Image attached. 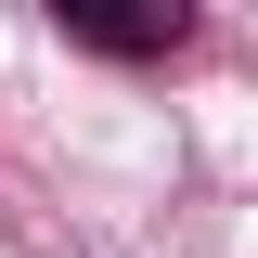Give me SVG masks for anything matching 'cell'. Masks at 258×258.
Listing matches in <instances>:
<instances>
[{"label":"cell","mask_w":258,"mask_h":258,"mask_svg":"<svg viewBox=\"0 0 258 258\" xmlns=\"http://www.w3.org/2000/svg\"><path fill=\"white\" fill-rule=\"evenodd\" d=\"M52 26L78 39V52H116V64H155V52H181V39H194V13H181V0H155V13H91V0H64Z\"/></svg>","instance_id":"obj_1"}]
</instances>
